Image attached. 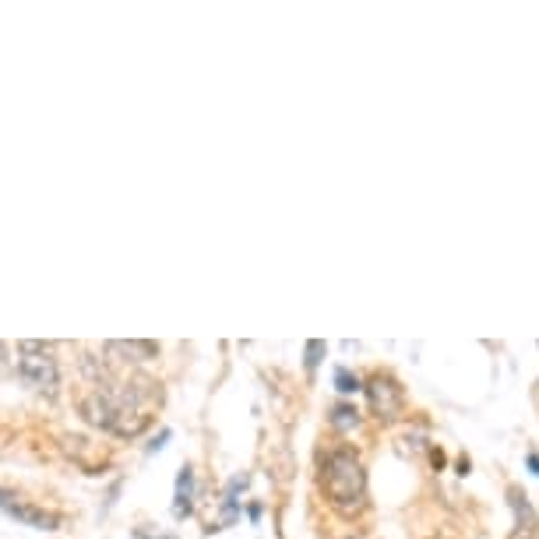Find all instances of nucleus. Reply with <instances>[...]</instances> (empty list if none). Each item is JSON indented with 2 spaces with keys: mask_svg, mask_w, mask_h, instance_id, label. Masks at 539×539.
Segmentation results:
<instances>
[{
  "mask_svg": "<svg viewBox=\"0 0 539 539\" xmlns=\"http://www.w3.org/2000/svg\"><path fill=\"white\" fill-rule=\"evenodd\" d=\"M317 483H321L325 501H328L339 515L353 518L356 511L366 508V469H363L359 454L349 448V445L332 448L321 458V465H317Z\"/></svg>",
  "mask_w": 539,
  "mask_h": 539,
  "instance_id": "f257e3e1",
  "label": "nucleus"
},
{
  "mask_svg": "<svg viewBox=\"0 0 539 539\" xmlns=\"http://www.w3.org/2000/svg\"><path fill=\"white\" fill-rule=\"evenodd\" d=\"M18 377L25 381V388L43 391V395H57L60 384V366L50 356L46 342H21L18 346Z\"/></svg>",
  "mask_w": 539,
  "mask_h": 539,
  "instance_id": "f03ea898",
  "label": "nucleus"
},
{
  "mask_svg": "<svg viewBox=\"0 0 539 539\" xmlns=\"http://www.w3.org/2000/svg\"><path fill=\"white\" fill-rule=\"evenodd\" d=\"M363 395H366V405H370L374 420H381V423H395L405 413V391L384 370H377L363 381Z\"/></svg>",
  "mask_w": 539,
  "mask_h": 539,
  "instance_id": "7ed1b4c3",
  "label": "nucleus"
},
{
  "mask_svg": "<svg viewBox=\"0 0 539 539\" xmlns=\"http://www.w3.org/2000/svg\"><path fill=\"white\" fill-rule=\"evenodd\" d=\"M0 508H4L11 518H18V522H25V526H32V529H57V526H60V515L43 511V508H32V504H18L7 490H0Z\"/></svg>",
  "mask_w": 539,
  "mask_h": 539,
  "instance_id": "20e7f679",
  "label": "nucleus"
},
{
  "mask_svg": "<svg viewBox=\"0 0 539 539\" xmlns=\"http://www.w3.org/2000/svg\"><path fill=\"white\" fill-rule=\"evenodd\" d=\"M508 497H511V508H515V529H511V536L508 539H539V515L533 511V504L522 497V490L518 486H511L508 490Z\"/></svg>",
  "mask_w": 539,
  "mask_h": 539,
  "instance_id": "39448f33",
  "label": "nucleus"
},
{
  "mask_svg": "<svg viewBox=\"0 0 539 539\" xmlns=\"http://www.w3.org/2000/svg\"><path fill=\"white\" fill-rule=\"evenodd\" d=\"M190 497H194V469L183 465L177 476V501H173V515H177V518H187V515L194 511Z\"/></svg>",
  "mask_w": 539,
  "mask_h": 539,
  "instance_id": "423d86ee",
  "label": "nucleus"
},
{
  "mask_svg": "<svg viewBox=\"0 0 539 539\" xmlns=\"http://www.w3.org/2000/svg\"><path fill=\"white\" fill-rule=\"evenodd\" d=\"M328 423H332L339 434H349V430L359 427V409L349 405V402H335V405L328 409Z\"/></svg>",
  "mask_w": 539,
  "mask_h": 539,
  "instance_id": "0eeeda50",
  "label": "nucleus"
},
{
  "mask_svg": "<svg viewBox=\"0 0 539 539\" xmlns=\"http://www.w3.org/2000/svg\"><path fill=\"white\" fill-rule=\"evenodd\" d=\"M335 388H339L342 395H356V391H363V381H359L353 370L339 366V370H335Z\"/></svg>",
  "mask_w": 539,
  "mask_h": 539,
  "instance_id": "6e6552de",
  "label": "nucleus"
},
{
  "mask_svg": "<svg viewBox=\"0 0 539 539\" xmlns=\"http://www.w3.org/2000/svg\"><path fill=\"white\" fill-rule=\"evenodd\" d=\"M325 353H328V346H325V342H307V370H310V374L317 370V363H321Z\"/></svg>",
  "mask_w": 539,
  "mask_h": 539,
  "instance_id": "1a4fd4ad",
  "label": "nucleus"
},
{
  "mask_svg": "<svg viewBox=\"0 0 539 539\" xmlns=\"http://www.w3.org/2000/svg\"><path fill=\"white\" fill-rule=\"evenodd\" d=\"M4 366H7V346L0 342V374H4Z\"/></svg>",
  "mask_w": 539,
  "mask_h": 539,
  "instance_id": "9d476101",
  "label": "nucleus"
},
{
  "mask_svg": "<svg viewBox=\"0 0 539 539\" xmlns=\"http://www.w3.org/2000/svg\"><path fill=\"white\" fill-rule=\"evenodd\" d=\"M529 469H533V472L539 476V454H529Z\"/></svg>",
  "mask_w": 539,
  "mask_h": 539,
  "instance_id": "9b49d317",
  "label": "nucleus"
}]
</instances>
